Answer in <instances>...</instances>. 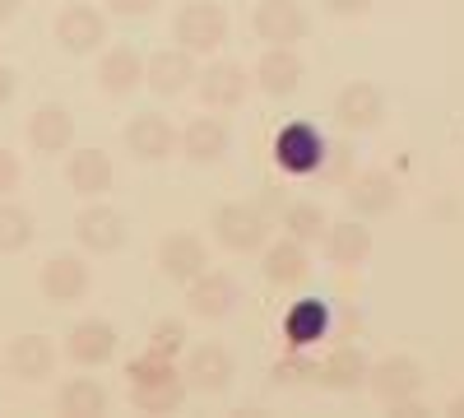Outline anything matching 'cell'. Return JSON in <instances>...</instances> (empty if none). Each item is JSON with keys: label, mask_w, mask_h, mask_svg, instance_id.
Instances as JSON below:
<instances>
[{"label": "cell", "mask_w": 464, "mask_h": 418, "mask_svg": "<svg viewBox=\"0 0 464 418\" xmlns=\"http://www.w3.org/2000/svg\"><path fill=\"white\" fill-rule=\"evenodd\" d=\"M130 395L144 413H172L181 400H186V382H181V372L172 367L168 354H144L130 363Z\"/></svg>", "instance_id": "1"}, {"label": "cell", "mask_w": 464, "mask_h": 418, "mask_svg": "<svg viewBox=\"0 0 464 418\" xmlns=\"http://www.w3.org/2000/svg\"><path fill=\"white\" fill-rule=\"evenodd\" d=\"M172 37L190 56L218 52L227 43V10L214 5V0H186V5L177 10V19H172Z\"/></svg>", "instance_id": "2"}, {"label": "cell", "mask_w": 464, "mask_h": 418, "mask_svg": "<svg viewBox=\"0 0 464 418\" xmlns=\"http://www.w3.org/2000/svg\"><path fill=\"white\" fill-rule=\"evenodd\" d=\"M52 33L70 56H89V52H98L107 43V19H102V10L84 5V0H70V5L56 15Z\"/></svg>", "instance_id": "3"}, {"label": "cell", "mask_w": 464, "mask_h": 418, "mask_svg": "<svg viewBox=\"0 0 464 418\" xmlns=\"http://www.w3.org/2000/svg\"><path fill=\"white\" fill-rule=\"evenodd\" d=\"M74 238H80L84 251L93 256H111V251H121L126 238H130V223L121 209H111V205H84L80 219H74Z\"/></svg>", "instance_id": "4"}, {"label": "cell", "mask_w": 464, "mask_h": 418, "mask_svg": "<svg viewBox=\"0 0 464 418\" xmlns=\"http://www.w3.org/2000/svg\"><path fill=\"white\" fill-rule=\"evenodd\" d=\"M367 386L381 404H404V400H418L422 391V363L409 358V354H395V358H385L376 367H367Z\"/></svg>", "instance_id": "5"}, {"label": "cell", "mask_w": 464, "mask_h": 418, "mask_svg": "<svg viewBox=\"0 0 464 418\" xmlns=\"http://www.w3.org/2000/svg\"><path fill=\"white\" fill-rule=\"evenodd\" d=\"M93 275H89V265L84 256H74V251H61L43 265V275H37V288H43L47 302H56V307H70V302H84Z\"/></svg>", "instance_id": "6"}, {"label": "cell", "mask_w": 464, "mask_h": 418, "mask_svg": "<svg viewBox=\"0 0 464 418\" xmlns=\"http://www.w3.org/2000/svg\"><path fill=\"white\" fill-rule=\"evenodd\" d=\"M209 228L227 251H260L265 238H269V223L256 205H218Z\"/></svg>", "instance_id": "7"}, {"label": "cell", "mask_w": 464, "mask_h": 418, "mask_svg": "<svg viewBox=\"0 0 464 418\" xmlns=\"http://www.w3.org/2000/svg\"><path fill=\"white\" fill-rule=\"evenodd\" d=\"M251 24L260 33V43H269V47H293L306 37V28H312V19H306V10L297 0H260Z\"/></svg>", "instance_id": "8"}, {"label": "cell", "mask_w": 464, "mask_h": 418, "mask_svg": "<svg viewBox=\"0 0 464 418\" xmlns=\"http://www.w3.org/2000/svg\"><path fill=\"white\" fill-rule=\"evenodd\" d=\"M232 376H237V363L223 345H200L186 354V367H181V382L186 391H205V395H218L232 386Z\"/></svg>", "instance_id": "9"}, {"label": "cell", "mask_w": 464, "mask_h": 418, "mask_svg": "<svg viewBox=\"0 0 464 418\" xmlns=\"http://www.w3.org/2000/svg\"><path fill=\"white\" fill-rule=\"evenodd\" d=\"M196 89H200V102L205 107L227 112V107H242L246 102L251 74L237 61H214V65H205V74H196Z\"/></svg>", "instance_id": "10"}, {"label": "cell", "mask_w": 464, "mask_h": 418, "mask_svg": "<svg viewBox=\"0 0 464 418\" xmlns=\"http://www.w3.org/2000/svg\"><path fill=\"white\" fill-rule=\"evenodd\" d=\"M121 140L130 149V159H140V163H159V159H168L177 149V131H172L168 117H159V112H140V117H130Z\"/></svg>", "instance_id": "11"}, {"label": "cell", "mask_w": 464, "mask_h": 418, "mask_svg": "<svg viewBox=\"0 0 464 418\" xmlns=\"http://www.w3.org/2000/svg\"><path fill=\"white\" fill-rule=\"evenodd\" d=\"M385 117V93L367 80H353V84H343L339 98H334V122L343 131H376Z\"/></svg>", "instance_id": "12"}, {"label": "cell", "mask_w": 464, "mask_h": 418, "mask_svg": "<svg viewBox=\"0 0 464 418\" xmlns=\"http://www.w3.org/2000/svg\"><path fill=\"white\" fill-rule=\"evenodd\" d=\"M186 302L190 312L205 316V321H223L232 307H237V279L223 275V270H200L186 288Z\"/></svg>", "instance_id": "13"}, {"label": "cell", "mask_w": 464, "mask_h": 418, "mask_svg": "<svg viewBox=\"0 0 464 418\" xmlns=\"http://www.w3.org/2000/svg\"><path fill=\"white\" fill-rule=\"evenodd\" d=\"M196 56L190 52H181V47H172V52H159V56H149L144 61V84L159 93V98H177L181 89H190L196 84Z\"/></svg>", "instance_id": "14"}, {"label": "cell", "mask_w": 464, "mask_h": 418, "mask_svg": "<svg viewBox=\"0 0 464 418\" xmlns=\"http://www.w3.org/2000/svg\"><path fill=\"white\" fill-rule=\"evenodd\" d=\"M28 144L37 149V154H47V159L65 154V149L74 144V117L61 102H43L28 117Z\"/></svg>", "instance_id": "15"}, {"label": "cell", "mask_w": 464, "mask_h": 418, "mask_svg": "<svg viewBox=\"0 0 464 418\" xmlns=\"http://www.w3.org/2000/svg\"><path fill=\"white\" fill-rule=\"evenodd\" d=\"M144 84V56L135 47H107L98 61V89L107 98H130Z\"/></svg>", "instance_id": "16"}, {"label": "cell", "mask_w": 464, "mask_h": 418, "mask_svg": "<svg viewBox=\"0 0 464 418\" xmlns=\"http://www.w3.org/2000/svg\"><path fill=\"white\" fill-rule=\"evenodd\" d=\"M159 270L177 284H190L200 270H209V251L196 233H172L159 242Z\"/></svg>", "instance_id": "17"}, {"label": "cell", "mask_w": 464, "mask_h": 418, "mask_svg": "<svg viewBox=\"0 0 464 418\" xmlns=\"http://www.w3.org/2000/svg\"><path fill=\"white\" fill-rule=\"evenodd\" d=\"M5 367L19 376V382H47L56 372V345L47 335H19L5 349Z\"/></svg>", "instance_id": "18"}, {"label": "cell", "mask_w": 464, "mask_h": 418, "mask_svg": "<svg viewBox=\"0 0 464 418\" xmlns=\"http://www.w3.org/2000/svg\"><path fill=\"white\" fill-rule=\"evenodd\" d=\"M395 205H400V186H395L391 172H362V177H353V186H348V209H353L358 219H381Z\"/></svg>", "instance_id": "19"}, {"label": "cell", "mask_w": 464, "mask_h": 418, "mask_svg": "<svg viewBox=\"0 0 464 418\" xmlns=\"http://www.w3.org/2000/svg\"><path fill=\"white\" fill-rule=\"evenodd\" d=\"M65 354L80 363V367H102V363H111V354H116V330H111L107 321L89 316V321H80V326L65 335Z\"/></svg>", "instance_id": "20"}, {"label": "cell", "mask_w": 464, "mask_h": 418, "mask_svg": "<svg viewBox=\"0 0 464 418\" xmlns=\"http://www.w3.org/2000/svg\"><path fill=\"white\" fill-rule=\"evenodd\" d=\"M65 181H70L74 196L98 200L111 186V159L102 154V149H74V154L65 159Z\"/></svg>", "instance_id": "21"}, {"label": "cell", "mask_w": 464, "mask_h": 418, "mask_svg": "<svg viewBox=\"0 0 464 418\" xmlns=\"http://www.w3.org/2000/svg\"><path fill=\"white\" fill-rule=\"evenodd\" d=\"M256 84L269 93V98H293L297 84H302V61L293 47H269L256 65Z\"/></svg>", "instance_id": "22"}, {"label": "cell", "mask_w": 464, "mask_h": 418, "mask_svg": "<svg viewBox=\"0 0 464 418\" xmlns=\"http://www.w3.org/2000/svg\"><path fill=\"white\" fill-rule=\"evenodd\" d=\"M227 126L218 122V117H196V122H190L181 135H177V144H181V154L190 159V163H218L223 154H227Z\"/></svg>", "instance_id": "23"}, {"label": "cell", "mask_w": 464, "mask_h": 418, "mask_svg": "<svg viewBox=\"0 0 464 418\" xmlns=\"http://www.w3.org/2000/svg\"><path fill=\"white\" fill-rule=\"evenodd\" d=\"M312 376H316L325 391H358V386H367V358H362V349H348L343 345V349L325 354Z\"/></svg>", "instance_id": "24"}, {"label": "cell", "mask_w": 464, "mask_h": 418, "mask_svg": "<svg viewBox=\"0 0 464 418\" xmlns=\"http://www.w3.org/2000/svg\"><path fill=\"white\" fill-rule=\"evenodd\" d=\"M275 154H279V163L288 168V172H312L316 163H321V154H325V144H321V135L312 131V126H284L279 131V140H275Z\"/></svg>", "instance_id": "25"}, {"label": "cell", "mask_w": 464, "mask_h": 418, "mask_svg": "<svg viewBox=\"0 0 464 418\" xmlns=\"http://www.w3.org/2000/svg\"><path fill=\"white\" fill-rule=\"evenodd\" d=\"M325 256L334 265H362L367 251H372V228H362L358 219H343V223H325Z\"/></svg>", "instance_id": "26"}, {"label": "cell", "mask_w": 464, "mask_h": 418, "mask_svg": "<svg viewBox=\"0 0 464 418\" xmlns=\"http://www.w3.org/2000/svg\"><path fill=\"white\" fill-rule=\"evenodd\" d=\"M306 270H312V260H306V242L288 238V242H275L265 251V279L275 288H293L306 279Z\"/></svg>", "instance_id": "27"}, {"label": "cell", "mask_w": 464, "mask_h": 418, "mask_svg": "<svg viewBox=\"0 0 464 418\" xmlns=\"http://www.w3.org/2000/svg\"><path fill=\"white\" fill-rule=\"evenodd\" d=\"M56 409L65 418H98V413H107V391L93 382V376H70V382L56 391Z\"/></svg>", "instance_id": "28"}, {"label": "cell", "mask_w": 464, "mask_h": 418, "mask_svg": "<svg viewBox=\"0 0 464 418\" xmlns=\"http://www.w3.org/2000/svg\"><path fill=\"white\" fill-rule=\"evenodd\" d=\"M325 326H330V312H325V302H293V312H288V321H284V335H288V345H297V349H306L312 339H321L325 335Z\"/></svg>", "instance_id": "29"}, {"label": "cell", "mask_w": 464, "mask_h": 418, "mask_svg": "<svg viewBox=\"0 0 464 418\" xmlns=\"http://www.w3.org/2000/svg\"><path fill=\"white\" fill-rule=\"evenodd\" d=\"M33 214L24 209V205H14V200H5L0 196V256H14V251H24L28 242H33Z\"/></svg>", "instance_id": "30"}, {"label": "cell", "mask_w": 464, "mask_h": 418, "mask_svg": "<svg viewBox=\"0 0 464 418\" xmlns=\"http://www.w3.org/2000/svg\"><path fill=\"white\" fill-rule=\"evenodd\" d=\"M325 209L316 205V200H297V205H288L284 209V228H288V238H297V242H316L321 233H325Z\"/></svg>", "instance_id": "31"}, {"label": "cell", "mask_w": 464, "mask_h": 418, "mask_svg": "<svg viewBox=\"0 0 464 418\" xmlns=\"http://www.w3.org/2000/svg\"><path fill=\"white\" fill-rule=\"evenodd\" d=\"M181 345H186V326H181L177 316H168V321L153 326V345H149L153 354H168V358H172Z\"/></svg>", "instance_id": "32"}, {"label": "cell", "mask_w": 464, "mask_h": 418, "mask_svg": "<svg viewBox=\"0 0 464 418\" xmlns=\"http://www.w3.org/2000/svg\"><path fill=\"white\" fill-rule=\"evenodd\" d=\"M19 177H24L19 159L10 154V149H0V196H10V191H19Z\"/></svg>", "instance_id": "33"}, {"label": "cell", "mask_w": 464, "mask_h": 418, "mask_svg": "<svg viewBox=\"0 0 464 418\" xmlns=\"http://www.w3.org/2000/svg\"><path fill=\"white\" fill-rule=\"evenodd\" d=\"M107 5H111V15H121V19H144V15L159 10V0H107Z\"/></svg>", "instance_id": "34"}, {"label": "cell", "mask_w": 464, "mask_h": 418, "mask_svg": "<svg viewBox=\"0 0 464 418\" xmlns=\"http://www.w3.org/2000/svg\"><path fill=\"white\" fill-rule=\"evenodd\" d=\"M321 5H325L330 15H339V19H358V15L372 10V0H321Z\"/></svg>", "instance_id": "35"}, {"label": "cell", "mask_w": 464, "mask_h": 418, "mask_svg": "<svg viewBox=\"0 0 464 418\" xmlns=\"http://www.w3.org/2000/svg\"><path fill=\"white\" fill-rule=\"evenodd\" d=\"M14 93H19V70L14 65H0V107H5Z\"/></svg>", "instance_id": "36"}, {"label": "cell", "mask_w": 464, "mask_h": 418, "mask_svg": "<svg viewBox=\"0 0 464 418\" xmlns=\"http://www.w3.org/2000/svg\"><path fill=\"white\" fill-rule=\"evenodd\" d=\"M19 15V0H0V24H10Z\"/></svg>", "instance_id": "37"}, {"label": "cell", "mask_w": 464, "mask_h": 418, "mask_svg": "<svg viewBox=\"0 0 464 418\" xmlns=\"http://www.w3.org/2000/svg\"><path fill=\"white\" fill-rule=\"evenodd\" d=\"M446 413H455V418H464V395H455V400H450V409H446Z\"/></svg>", "instance_id": "38"}]
</instances>
